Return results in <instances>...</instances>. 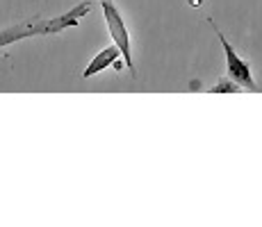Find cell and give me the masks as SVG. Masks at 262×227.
I'll use <instances>...</instances> for the list:
<instances>
[{
	"label": "cell",
	"mask_w": 262,
	"mask_h": 227,
	"mask_svg": "<svg viewBox=\"0 0 262 227\" xmlns=\"http://www.w3.org/2000/svg\"><path fill=\"white\" fill-rule=\"evenodd\" d=\"M214 32H216V37H219L221 45H224L228 78H230V80H235V82H237L239 87H244V89H249V91H260V89H258V84H255V80H253V75H251V66L239 57L237 53H235L233 45L228 43V39H226L224 34L219 32V28H214Z\"/></svg>",
	"instance_id": "obj_1"
},
{
	"label": "cell",
	"mask_w": 262,
	"mask_h": 227,
	"mask_svg": "<svg viewBox=\"0 0 262 227\" xmlns=\"http://www.w3.org/2000/svg\"><path fill=\"white\" fill-rule=\"evenodd\" d=\"M103 14H105V23L107 30L112 34L114 43L119 45L121 55H123V64L128 68H133V55H130V37H128V28H125L123 18H121L119 9L112 5V0H103Z\"/></svg>",
	"instance_id": "obj_2"
},
{
	"label": "cell",
	"mask_w": 262,
	"mask_h": 227,
	"mask_svg": "<svg viewBox=\"0 0 262 227\" xmlns=\"http://www.w3.org/2000/svg\"><path fill=\"white\" fill-rule=\"evenodd\" d=\"M48 32H50V21L34 23V25H28V28H9L5 32H0V48L12 41H18V39L32 37V34H48Z\"/></svg>",
	"instance_id": "obj_3"
},
{
	"label": "cell",
	"mask_w": 262,
	"mask_h": 227,
	"mask_svg": "<svg viewBox=\"0 0 262 227\" xmlns=\"http://www.w3.org/2000/svg\"><path fill=\"white\" fill-rule=\"evenodd\" d=\"M119 57H123L121 55V50H119V45L114 43V45H110V48H105V50H100L98 55L92 59V64H89L87 68H84V78H92V75L96 73H100V70H105L107 66H112V64H117L119 62Z\"/></svg>",
	"instance_id": "obj_4"
},
{
	"label": "cell",
	"mask_w": 262,
	"mask_h": 227,
	"mask_svg": "<svg viewBox=\"0 0 262 227\" xmlns=\"http://www.w3.org/2000/svg\"><path fill=\"white\" fill-rule=\"evenodd\" d=\"M235 91H239V84L235 82V80H221L219 84H214L212 87V93H235Z\"/></svg>",
	"instance_id": "obj_5"
}]
</instances>
